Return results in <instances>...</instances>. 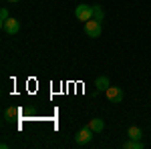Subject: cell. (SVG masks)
Returning a JSON list of instances; mask_svg holds the SVG:
<instances>
[{"instance_id":"cell-3","label":"cell","mask_w":151,"mask_h":149,"mask_svg":"<svg viewBox=\"0 0 151 149\" xmlns=\"http://www.w3.org/2000/svg\"><path fill=\"white\" fill-rule=\"evenodd\" d=\"M93 129H91V127L87 125V127H83L81 131H79V133H77V135H75V143H77V145H87V143H89V141H91V139H93Z\"/></svg>"},{"instance_id":"cell-4","label":"cell","mask_w":151,"mask_h":149,"mask_svg":"<svg viewBox=\"0 0 151 149\" xmlns=\"http://www.w3.org/2000/svg\"><path fill=\"white\" fill-rule=\"evenodd\" d=\"M0 28H2V30H4V32H6V35H16V32H18V30H20V22H18V20H16V18H8V20H4V22L0 24Z\"/></svg>"},{"instance_id":"cell-7","label":"cell","mask_w":151,"mask_h":149,"mask_svg":"<svg viewBox=\"0 0 151 149\" xmlns=\"http://www.w3.org/2000/svg\"><path fill=\"white\" fill-rule=\"evenodd\" d=\"M127 137H129V139H137V141H141V137H143V131H141V127L131 125V127L127 129Z\"/></svg>"},{"instance_id":"cell-13","label":"cell","mask_w":151,"mask_h":149,"mask_svg":"<svg viewBox=\"0 0 151 149\" xmlns=\"http://www.w3.org/2000/svg\"><path fill=\"white\" fill-rule=\"evenodd\" d=\"M8 2H12V4H14V2H20V0H8Z\"/></svg>"},{"instance_id":"cell-12","label":"cell","mask_w":151,"mask_h":149,"mask_svg":"<svg viewBox=\"0 0 151 149\" xmlns=\"http://www.w3.org/2000/svg\"><path fill=\"white\" fill-rule=\"evenodd\" d=\"M8 18H10V14H8V8H2V10H0V24L4 22V20H8Z\"/></svg>"},{"instance_id":"cell-5","label":"cell","mask_w":151,"mask_h":149,"mask_svg":"<svg viewBox=\"0 0 151 149\" xmlns=\"http://www.w3.org/2000/svg\"><path fill=\"white\" fill-rule=\"evenodd\" d=\"M105 95H107L109 103H123V99H125V95H123V91L119 87H109L105 91Z\"/></svg>"},{"instance_id":"cell-6","label":"cell","mask_w":151,"mask_h":149,"mask_svg":"<svg viewBox=\"0 0 151 149\" xmlns=\"http://www.w3.org/2000/svg\"><path fill=\"white\" fill-rule=\"evenodd\" d=\"M95 87H97V93H105L109 87H111V83H109V79H107V77H97Z\"/></svg>"},{"instance_id":"cell-8","label":"cell","mask_w":151,"mask_h":149,"mask_svg":"<svg viewBox=\"0 0 151 149\" xmlns=\"http://www.w3.org/2000/svg\"><path fill=\"white\" fill-rule=\"evenodd\" d=\"M89 127L93 129L95 133H101L105 129V123H103V119H91V123H89Z\"/></svg>"},{"instance_id":"cell-9","label":"cell","mask_w":151,"mask_h":149,"mask_svg":"<svg viewBox=\"0 0 151 149\" xmlns=\"http://www.w3.org/2000/svg\"><path fill=\"white\" fill-rule=\"evenodd\" d=\"M125 149H143V141H137V139H127L123 143Z\"/></svg>"},{"instance_id":"cell-11","label":"cell","mask_w":151,"mask_h":149,"mask_svg":"<svg viewBox=\"0 0 151 149\" xmlns=\"http://www.w3.org/2000/svg\"><path fill=\"white\" fill-rule=\"evenodd\" d=\"M16 117H18V109H6V119H8V121H12V119H16Z\"/></svg>"},{"instance_id":"cell-10","label":"cell","mask_w":151,"mask_h":149,"mask_svg":"<svg viewBox=\"0 0 151 149\" xmlns=\"http://www.w3.org/2000/svg\"><path fill=\"white\" fill-rule=\"evenodd\" d=\"M93 18L95 20H99V22H103L105 20V12L101 6H93Z\"/></svg>"},{"instance_id":"cell-1","label":"cell","mask_w":151,"mask_h":149,"mask_svg":"<svg viewBox=\"0 0 151 149\" xmlns=\"http://www.w3.org/2000/svg\"><path fill=\"white\" fill-rule=\"evenodd\" d=\"M85 35L89 36V38H99L101 36V22L95 20V18L87 20L85 22Z\"/></svg>"},{"instance_id":"cell-2","label":"cell","mask_w":151,"mask_h":149,"mask_svg":"<svg viewBox=\"0 0 151 149\" xmlns=\"http://www.w3.org/2000/svg\"><path fill=\"white\" fill-rule=\"evenodd\" d=\"M75 16H77L81 22L91 20V18H93V6H89V4H79V6L75 8Z\"/></svg>"}]
</instances>
